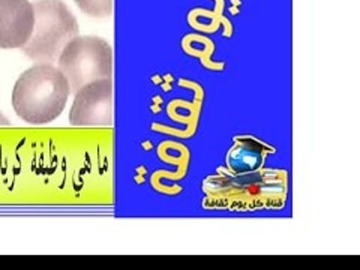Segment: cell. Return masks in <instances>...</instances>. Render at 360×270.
Returning a JSON list of instances; mask_svg holds the SVG:
<instances>
[{"mask_svg":"<svg viewBox=\"0 0 360 270\" xmlns=\"http://www.w3.org/2000/svg\"><path fill=\"white\" fill-rule=\"evenodd\" d=\"M267 152L274 150L267 149L263 143L257 141L255 139L242 137L234 141L227 160L234 173H252L264 164Z\"/></svg>","mask_w":360,"mask_h":270,"instance_id":"obj_6","label":"cell"},{"mask_svg":"<svg viewBox=\"0 0 360 270\" xmlns=\"http://www.w3.org/2000/svg\"><path fill=\"white\" fill-rule=\"evenodd\" d=\"M0 127H11V122L6 116L2 115V112H0Z\"/></svg>","mask_w":360,"mask_h":270,"instance_id":"obj_8","label":"cell"},{"mask_svg":"<svg viewBox=\"0 0 360 270\" xmlns=\"http://www.w3.org/2000/svg\"><path fill=\"white\" fill-rule=\"evenodd\" d=\"M70 123L77 128L112 125V83L98 80L78 89L70 110Z\"/></svg>","mask_w":360,"mask_h":270,"instance_id":"obj_4","label":"cell"},{"mask_svg":"<svg viewBox=\"0 0 360 270\" xmlns=\"http://www.w3.org/2000/svg\"><path fill=\"white\" fill-rule=\"evenodd\" d=\"M58 68L70 83L71 92L98 80H111L112 50L99 37H77L59 56Z\"/></svg>","mask_w":360,"mask_h":270,"instance_id":"obj_3","label":"cell"},{"mask_svg":"<svg viewBox=\"0 0 360 270\" xmlns=\"http://www.w3.org/2000/svg\"><path fill=\"white\" fill-rule=\"evenodd\" d=\"M70 95V83L59 68L50 63H37L18 77L11 101L21 120L38 127L58 119Z\"/></svg>","mask_w":360,"mask_h":270,"instance_id":"obj_1","label":"cell"},{"mask_svg":"<svg viewBox=\"0 0 360 270\" xmlns=\"http://www.w3.org/2000/svg\"><path fill=\"white\" fill-rule=\"evenodd\" d=\"M83 13L94 18H105L112 13V0H74Z\"/></svg>","mask_w":360,"mask_h":270,"instance_id":"obj_7","label":"cell"},{"mask_svg":"<svg viewBox=\"0 0 360 270\" xmlns=\"http://www.w3.org/2000/svg\"><path fill=\"white\" fill-rule=\"evenodd\" d=\"M33 25L30 0H0V49H21L30 39Z\"/></svg>","mask_w":360,"mask_h":270,"instance_id":"obj_5","label":"cell"},{"mask_svg":"<svg viewBox=\"0 0 360 270\" xmlns=\"http://www.w3.org/2000/svg\"><path fill=\"white\" fill-rule=\"evenodd\" d=\"M32 5L35 25L21 51L33 62L53 65L66 44L78 37V21L62 0H37Z\"/></svg>","mask_w":360,"mask_h":270,"instance_id":"obj_2","label":"cell"}]
</instances>
